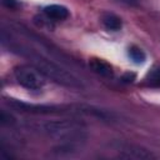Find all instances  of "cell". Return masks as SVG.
I'll use <instances>...</instances> for the list:
<instances>
[{
    "instance_id": "1",
    "label": "cell",
    "mask_w": 160,
    "mask_h": 160,
    "mask_svg": "<svg viewBox=\"0 0 160 160\" xmlns=\"http://www.w3.org/2000/svg\"><path fill=\"white\" fill-rule=\"evenodd\" d=\"M34 128L49 138L64 141V144H74L85 138V124L75 119L46 120L35 124Z\"/></svg>"
},
{
    "instance_id": "2",
    "label": "cell",
    "mask_w": 160,
    "mask_h": 160,
    "mask_svg": "<svg viewBox=\"0 0 160 160\" xmlns=\"http://www.w3.org/2000/svg\"><path fill=\"white\" fill-rule=\"evenodd\" d=\"M22 52L31 60L32 65L36 69H39L46 78H49V79H51V80H54L61 85L69 86V88H75V89L82 88L81 81L74 74L62 69L60 65L38 55V54H32V52H30V50H22Z\"/></svg>"
},
{
    "instance_id": "3",
    "label": "cell",
    "mask_w": 160,
    "mask_h": 160,
    "mask_svg": "<svg viewBox=\"0 0 160 160\" xmlns=\"http://www.w3.org/2000/svg\"><path fill=\"white\" fill-rule=\"evenodd\" d=\"M14 75L16 81L29 90H40L44 88L46 80L45 75L36 69L35 66L29 65H20L14 69Z\"/></svg>"
},
{
    "instance_id": "4",
    "label": "cell",
    "mask_w": 160,
    "mask_h": 160,
    "mask_svg": "<svg viewBox=\"0 0 160 160\" xmlns=\"http://www.w3.org/2000/svg\"><path fill=\"white\" fill-rule=\"evenodd\" d=\"M116 151L119 152L120 158H125V159H152L154 155L151 151L138 146V145H132V144H120L116 149Z\"/></svg>"
},
{
    "instance_id": "5",
    "label": "cell",
    "mask_w": 160,
    "mask_h": 160,
    "mask_svg": "<svg viewBox=\"0 0 160 160\" xmlns=\"http://www.w3.org/2000/svg\"><path fill=\"white\" fill-rule=\"evenodd\" d=\"M44 14L49 20H52V21H62V20L68 19L69 15H70L66 6L58 5V4L45 6L44 8Z\"/></svg>"
},
{
    "instance_id": "6",
    "label": "cell",
    "mask_w": 160,
    "mask_h": 160,
    "mask_svg": "<svg viewBox=\"0 0 160 160\" xmlns=\"http://www.w3.org/2000/svg\"><path fill=\"white\" fill-rule=\"evenodd\" d=\"M89 66L94 72H96V74H99L101 76L109 78V76L112 75V66L109 62H106L105 60H102V59L91 58L89 60Z\"/></svg>"
},
{
    "instance_id": "7",
    "label": "cell",
    "mask_w": 160,
    "mask_h": 160,
    "mask_svg": "<svg viewBox=\"0 0 160 160\" xmlns=\"http://www.w3.org/2000/svg\"><path fill=\"white\" fill-rule=\"evenodd\" d=\"M101 21H102L104 26L108 30H111V31H118L122 26L121 19L119 16H116L115 14H112V12H105V14H102Z\"/></svg>"
},
{
    "instance_id": "8",
    "label": "cell",
    "mask_w": 160,
    "mask_h": 160,
    "mask_svg": "<svg viewBox=\"0 0 160 160\" xmlns=\"http://www.w3.org/2000/svg\"><path fill=\"white\" fill-rule=\"evenodd\" d=\"M128 55L135 64H142L146 59L145 52L138 46H130L129 50H128Z\"/></svg>"
},
{
    "instance_id": "9",
    "label": "cell",
    "mask_w": 160,
    "mask_h": 160,
    "mask_svg": "<svg viewBox=\"0 0 160 160\" xmlns=\"http://www.w3.org/2000/svg\"><path fill=\"white\" fill-rule=\"evenodd\" d=\"M146 81L151 86H160V66L152 69L146 78Z\"/></svg>"
},
{
    "instance_id": "10",
    "label": "cell",
    "mask_w": 160,
    "mask_h": 160,
    "mask_svg": "<svg viewBox=\"0 0 160 160\" xmlns=\"http://www.w3.org/2000/svg\"><path fill=\"white\" fill-rule=\"evenodd\" d=\"M2 5L9 9H14L18 6V1L16 0H2Z\"/></svg>"
},
{
    "instance_id": "11",
    "label": "cell",
    "mask_w": 160,
    "mask_h": 160,
    "mask_svg": "<svg viewBox=\"0 0 160 160\" xmlns=\"http://www.w3.org/2000/svg\"><path fill=\"white\" fill-rule=\"evenodd\" d=\"M124 4H128V5H138L139 4V0H119Z\"/></svg>"
}]
</instances>
